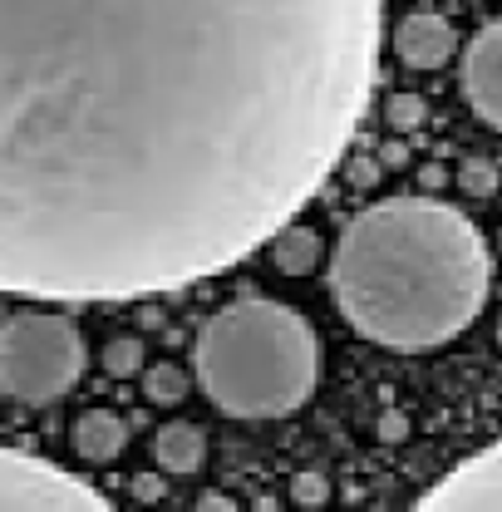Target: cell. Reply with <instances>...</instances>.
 Listing matches in <instances>:
<instances>
[{
	"mask_svg": "<svg viewBox=\"0 0 502 512\" xmlns=\"http://www.w3.org/2000/svg\"><path fill=\"white\" fill-rule=\"evenodd\" d=\"M463 94L483 124L502 128V20H488L463 55Z\"/></svg>",
	"mask_w": 502,
	"mask_h": 512,
	"instance_id": "7",
	"label": "cell"
},
{
	"mask_svg": "<svg viewBox=\"0 0 502 512\" xmlns=\"http://www.w3.org/2000/svg\"><path fill=\"white\" fill-rule=\"evenodd\" d=\"M109 498L74 473L35 458L25 448L0 444V512H104Z\"/></svg>",
	"mask_w": 502,
	"mask_h": 512,
	"instance_id": "5",
	"label": "cell"
},
{
	"mask_svg": "<svg viewBox=\"0 0 502 512\" xmlns=\"http://www.w3.org/2000/svg\"><path fill=\"white\" fill-rule=\"evenodd\" d=\"M453 50H458V30L434 10H414L394 25V55L409 69H443Z\"/></svg>",
	"mask_w": 502,
	"mask_h": 512,
	"instance_id": "8",
	"label": "cell"
},
{
	"mask_svg": "<svg viewBox=\"0 0 502 512\" xmlns=\"http://www.w3.org/2000/svg\"><path fill=\"white\" fill-rule=\"evenodd\" d=\"M104 370H109V380H133V375H143V340H133V335L109 340Z\"/></svg>",
	"mask_w": 502,
	"mask_h": 512,
	"instance_id": "13",
	"label": "cell"
},
{
	"mask_svg": "<svg viewBox=\"0 0 502 512\" xmlns=\"http://www.w3.org/2000/svg\"><path fill=\"white\" fill-rule=\"evenodd\" d=\"M419 508L429 512H502V439L488 444L483 453L463 458L439 488H429L419 498Z\"/></svg>",
	"mask_w": 502,
	"mask_h": 512,
	"instance_id": "6",
	"label": "cell"
},
{
	"mask_svg": "<svg viewBox=\"0 0 502 512\" xmlns=\"http://www.w3.org/2000/svg\"><path fill=\"white\" fill-rule=\"evenodd\" d=\"M192 370L227 419H286L315 394L320 340L301 311L242 296L197 330Z\"/></svg>",
	"mask_w": 502,
	"mask_h": 512,
	"instance_id": "3",
	"label": "cell"
},
{
	"mask_svg": "<svg viewBox=\"0 0 502 512\" xmlns=\"http://www.w3.org/2000/svg\"><path fill=\"white\" fill-rule=\"evenodd\" d=\"M133 493H138V498H148V503H153V498H163V483H158V478H153V473H148V478H133Z\"/></svg>",
	"mask_w": 502,
	"mask_h": 512,
	"instance_id": "18",
	"label": "cell"
},
{
	"mask_svg": "<svg viewBox=\"0 0 502 512\" xmlns=\"http://www.w3.org/2000/svg\"><path fill=\"white\" fill-rule=\"evenodd\" d=\"M384 0H0V291L138 301L251 256L360 124Z\"/></svg>",
	"mask_w": 502,
	"mask_h": 512,
	"instance_id": "1",
	"label": "cell"
},
{
	"mask_svg": "<svg viewBox=\"0 0 502 512\" xmlns=\"http://www.w3.org/2000/svg\"><path fill=\"white\" fill-rule=\"evenodd\" d=\"M458 183H463L468 197H493V192H498V168H493L488 158H463Z\"/></svg>",
	"mask_w": 502,
	"mask_h": 512,
	"instance_id": "15",
	"label": "cell"
},
{
	"mask_svg": "<svg viewBox=\"0 0 502 512\" xmlns=\"http://www.w3.org/2000/svg\"><path fill=\"white\" fill-rule=\"evenodd\" d=\"M197 508H232V498H222V493H202Z\"/></svg>",
	"mask_w": 502,
	"mask_h": 512,
	"instance_id": "19",
	"label": "cell"
},
{
	"mask_svg": "<svg viewBox=\"0 0 502 512\" xmlns=\"http://www.w3.org/2000/svg\"><path fill=\"white\" fill-rule=\"evenodd\" d=\"M271 261H276V271L281 276H306L315 261H320V237H315L311 227H281L276 232V242H271Z\"/></svg>",
	"mask_w": 502,
	"mask_h": 512,
	"instance_id": "11",
	"label": "cell"
},
{
	"mask_svg": "<svg viewBox=\"0 0 502 512\" xmlns=\"http://www.w3.org/2000/svg\"><path fill=\"white\" fill-rule=\"evenodd\" d=\"M498 345H502V325H498Z\"/></svg>",
	"mask_w": 502,
	"mask_h": 512,
	"instance_id": "20",
	"label": "cell"
},
{
	"mask_svg": "<svg viewBox=\"0 0 502 512\" xmlns=\"http://www.w3.org/2000/svg\"><path fill=\"white\" fill-rule=\"evenodd\" d=\"M143 389H148V404L173 409V404H183V394H188V375H183L178 365H148Z\"/></svg>",
	"mask_w": 502,
	"mask_h": 512,
	"instance_id": "12",
	"label": "cell"
},
{
	"mask_svg": "<svg viewBox=\"0 0 502 512\" xmlns=\"http://www.w3.org/2000/svg\"><path fill=\"white\" fill-rule=\"evenodd\" d=\"M424 119H429V104L419 94H394L384 104V124L394 128V133H414V128H424Z\"/></svg>",
	"mask_w": 502,
	"mask_h": 512,
	"instance_id": "14",
	"label": "cell"
},
{
	"mask_svg": "<svg viewBox=\"0 0 502 512\" xmlns=\"http://www.w3.org/2000/svg\"><path fill=\"white\" fill-rule=\"evenodd\" d=\"M330 296L365 340L429 350L478 320L488 301V247L448 202H370L345 222L330 256Z\"/></svg>",
	"mask_w": 502,
	"mask_h": 512,
	"instance_id": "2",
	"label": "cell"
},
{
	"mask_svg": "<svg viewBox=\"0 0 502 512\" xmlns=\"http://www.w3.org/2000/svg\"><path fill=\"white\" fill-rule=\"evenodd\" d=\"M89 365L84 330L60 311H15L0 320V394L10 404L50 409Z\"/></svg>",
	"mask_w": 502,
	"mask_h": 512,
	"instance_id": "4",
	"label": "cell"
},
{
	"mask_svg": "<svg viewBox=\"0 0 502 512\" xmlns=\"http://www.w3.org/2000/svg\"><path fill=\"white\" fill-rule=\"evenodd\" d=\"M153 463H158L163 478H192V473H202V463H207V434L192 419L163 424L158 439H153Z\"/></svg>",
	"mask_w": 502,
	"mask_h": 512,
	"instance_id": "9",
	"label": "cell"
},
{
	"mask_svg": "<svg viewBox=\"0 0 502 512\" xmlns=\"http://www.w3.org/2000/svg\"><path fill=\"white\" fill-rule=\"evenodd\" d=\"M291 503H301V508H320V503H330V483H325V473H320V468H306V473H296V478H291Z\"/></svg>",
	"mask_w": 502,
	"mask_h": 512,
	"instance_id": "16",
	"label": "cell"
},
{
	"mask_svg": "<svg viewBox=\"0 0 502 512\" xmlns=\"http://www.w3.org/2000/svg\"><path fill=\"white\" fill-rule=\"evenodd\" d=\"M128 448V424L109 409H89L74 419V453L84 463H114Z\"/></svg>",
	"mask_w": 502,
	"mask_h": 512,
	"instance_id": "10",
	"label": "cell"
},
{
	"mask_svg": "<svg viewBox=\"0 0 502 512\" xmlns=\"http://www.w3.org/2000/svg\"><path fill=\"white\" fill-rule=\"evenodd\" d=\"M375 429H379V439H384V444H404V439H409V424H404V414H384Z\"/></svg>",
	"mask_w": 502,
	"mask_h": 512,
	"instance_id": "17",
	"label": "cell"
}]
</instances>
